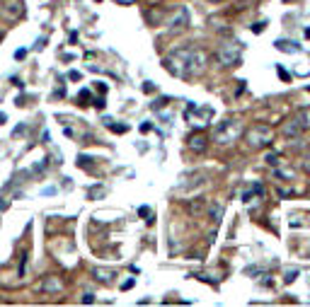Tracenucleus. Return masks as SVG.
<instances>
[{
    "label": "nucleus",
    "mask_w": 310,
    "mask_h": 307,
    "mask_svg": "<svg viewBox=\"0 0 310 307\" xmlns=\"http://www.w3.org/2000/svg\"><path fill=\"white\" fill-rule=\"evenodd\" d=\"M165 68L174 78H194L206 70V56L199 49H179L165 58Z\"/></svg>",
    "instance_id": "nucleus-1"
},
{
    "label": "nucleus",
    "mask_w": 310,
    "mask_h": 307,
    "mask_svg": "<svg viewBox=\"0 0 310 307\" xmlns=\"http://www.w3.org/2000/svg\"><path fill=\"white\" fill-rule=\"evenodd\" d=\"M240 136H242V121H238V119H226L213 128V140L218 145H228V143L238 140Z\"/></svg>",
    "instance_id": "nucleus-2"
},
{
    "label": "nucleus",
    "mask_w": 310,
    "mask_h": 307,
    "mask_svg": "<svg viewBox=\"0 0 310 307\" xmlns=\"http://www.w3.org/2000/svg\"><path fill=\"white\" fill-rule=\"evenodd\" d=\"M272 140H274V131L269 126H264V123H257L247 131V145L252 150H262V148L272 145Z\"/></svg>",
    "instance_id": "nucleus-3"
},
{
    "label": "nucleus",
    "mask_w": 310,
    "mask_h": 307,
    "mask_svg": "<svg viewBox=\"0 0 310 307\" xmlns=\"http://www.w3.org/2000/svg\"><path fill=\"white\" fill-rule=\"evenodd\" d=\"M184 119H187L192 126L204 128V126H208L211 119H213V107H197V104H189L187 112H184Z\"/></svg>",
    "instance_id": "nucleus-4"
},
{
    "label": "nucleus",
    "mask_w": 310,
    "mask_h": 307,
    "mask_svg": "<svg viewBox=\"0 0 310 307\" xmlns=\"http://www.w3.org/2000/svg\"><path fill=\"white\" fill-rule=\"evenodd\" d=\"M25 15L22 0H0V20L5 22H15Z\"/></svg>",
    "instance_id": "nucleus-5"
},
{
    "label": "nucleus",
    "mask_w": 310,
    "mask_h": 307,
    "mask_svg": "<svg viewBox=\"0 0 310 307\" xmlns=\"http://www.w3.org/2000/svg\"><path fill=\"white\" fill-rule=\"evenodd\" d=\"M218 58L223 65H238L240 58H242V46L238 41H230V44H223L221 51H218Z\"/></svg>",
    "instance_id": "nucleus-6"
},
{
    "label": "nucleus",
    "mask_w": 310,
    "mask_h": 307,
    "mask_svg": "<svg viewBox=\"0 0 310 307\" xmlns=\"http://www.w3.org/2000/svg\"><path fill=\"white\" fill-rule=\"evenodd\" d=\"M206 145H208V138H206L204 133H197V136H192V138H189V148H192L194 153H204V150H206Z\"/></svg>",
    "instance_id": "nucleus-7"
},
{
    "label": "nucleus",
    "mask_w": 310,
    "mask_h": 307,
    "mask_svg": "<svg viewBox=\"0 0 310 307\" xmlns=\"http://www.w3.org/2000/svg\"><path fill=\"white\" fill-rule=\"evenodd\" d=\"M301 131H303V126H301V121H298V119H293L291 123H286V126H283V136H291V138H296Z\"/></svg>",
    "instance_id": "nucleus-8"
},
{
    "label": "nucleus",
    "mask_w": 310,
    "mask_h": 307,
    "mask_svg": "<svg viewBox=\"0 0 310 307\" xmlns=\"http://www.w3.org/2000/svg\"><path fill=\"white\" fill-rule=\"evenodd\" d=\"M274 46H276L279 51H286V54H298V51H301L298 44H293V41H283V39H279Z\"/></svg>",
    "instance_id": "nucleus-9"
},
{
    "label": "nucleus",
    "mask_w": 310,
    "mask_h": 307,
    "mask_svg": "<svg viewBox=\"0 0 310 307\" xmlns=\"http://www.w3.org/2000/svg\"><path fill=\"white\" fill-rule=\"evenodd\" d=\"M274 174H276V179H288V182L296 179V172L291 167H279V165H276V167H274Z\"/></svg>",
    "instance_id": "nucleus-10"
},
{
    "label": "nucleus",
    "mask_w": 310,
    "mask_h": 307,
    "mask_svg": "<svg viewBox=\"0 0 310 307\" xmlns=\"http://www.w3.org/2000/svg\"><path fill=\"white\" fill-rule=\"evenodd\" d=\"M262 194H264L262 184H254V186L250 189V191H245V196H242V201H245V203L250 206V203H252V198H257V196H262Z\"/></svg>",
    "instance_id": "nucleus-11"
},
{
    "label": "nucleus",
    "mask_w": 310,
    "mask_h": 307,
    "mask_svg": "<svg viewBox=\"0 0 310 307\" xmlns=\"http://www.w3.org/2000/svg\"><path fill=\"white\" fill-rule=\"evenodd\" d=\"M63 285H61V280L56 278H46L44 280V290H49V293H56V290H61Z\"/></svg>",
    "instance_id": "nucleus-12"
},
{
    "label": "nucleus",
    "mask_w": 310,
    "mask_h": 307,
    "mask_svg": "<svg viewBox=\"0 0 310 307\" xmlns=\"http://www.w3.org/2000/svg\"><path fill=\"white\" fill-rule=\"evenodd\" d=\"M112 271H104V269H95V278L97 280H102V283H109L112 280Z\"/></svg>",
    "instance_id": "nucleus-13"
},
{
    "label": "nucleus",
    "mask_w": 310,
    "mask_h": 307,
    "mask_svg": "<svg viewBox=\"0 0 310 307\" xmlns=\"http://www.w3.org/2000/svg\"><path fill=\"white\" fill-rule=\"evenodd\" d=\"M298 121H301V126H303V128H310V107L298 114Z\"/></svg>",
    "instance_id": "nucleus-14"
},
{
    "label": "nucleus",
    "mask_w": 310,
    "mask_h": 307,
    "mask_svg": "<svg viewBox=\"0 0 310 307\" xmlns=\"http://www.w3.org/2000/svg\"><path fill=\"white\" fill-rule=\"evenodd\" d=\"M104 123H107L112 131H116V133H126V131H129V126H124V123H112V119H104Z\"/></svg>",
    "instance_id": "nucleus-15"
},
{
    "label": "nucleus",
    "mask_w": 310,
    "mask_h": 307,
    "mask_svg": "<svg viewBox=\"0 0 310 307\" xmlns=\"http://www.w3.org/2000/svg\"><path fill=\"white\" fill-rule=\"evenodd\" d=\"M264 160H267V165H269V167H276V165H279V160H281V157H279V155H276V153H269V155H267V157H264Z\"/></svg>",
    "instance_id": "nucleus-16"
},
{
    "label": "nucleus",
    "mask_w": 310,
    "mask_h": 307,
    "mask_svg": "<svg viewBox=\"0 0 310 307\" xmlns=\"http://www.w3.org/2000/svg\"><path fill=\"white\" fill-rule=\"evenodd\" d=\"M78 99H80V104H87V99H90V90H80Z\"/></svg>",
    "instance_id": "nucleus-17"
},
{
    "label": "nucleus",
    "mask_w": 310,
    "mask_h": 307,
    "mask_svg": "<svg viewBox=\"0 0 310 307\" xmlns=\"http://www.w3.org/2000/svg\"><path fill=\"white\" fill-rule=\"evenodd\" d=\"M138 213H141L143 218L148 220V215H150V208H148V206H141V208H138Z\"/></svg>",
    "instance_id": "nucleus-18"
},
{
    "label": "nucleus",
    "mask_w": 310,
    "mask_h": 307,
    "mask_svg": "<svg viewBox=\"0 0 310 307\" xmlns=\"http://www.w3.org/2000/svg\"><path fill=\"white\" fill-rule=\"evenodd\" d=\"M129 288H134V278H129V280L121 283V290H129Z\"/></svg>",
    "instance_id": "nucleus-19"
},
{
    "label": "nucleus",
    "mask_w": 310,
    "mask_h": 307,
    "mask_svg": "<svg viewBox=\"0 0 310 307\" xmlns=\"http://www.w3.org/2000/svg\"><path fill=\"white\" fill-rule=\"evenodd\" d=\"M211 215H216V220H218V215H221V206H218V203L211 208Z\"/></svg>",
    "instance_id": "nucleus-20"
},
{
    "label": "nucleus",
    "mask_w": 310,
    "mask_h": 307,
    "mask_svg": "<svg viewBox=\"0 0 310 307\" xmlns=\"http://www.w3.org/2000/svg\"><path fill=\"white\" fill-rule=\"evenodd\" d=\"M25 56H27V49H20V51L15 54V58H17V61H22Z\"/></svg>",
    "instance_id": "nucleus-21"
},
{
    "label": "nucleus",
    "mask_w": 310,
    "mask_h": 307,
    "mask_svg": "<svg viewBox=\"0 0 310 307\" xmlns=\"http://www.w3.org/2000/svg\"><path fill=\"white\" fill-rule=\"evenodd\" d=\"M68 78H70V80H80V73H78V70H70Z\"/></svg>",
    "instance_id": "nucleus-22"
},
{
    "label": "nucleus",
    "mask_w": 310,
    "mask_h": 307,
    "mask_svg": "<svg viewBox=\"0 0 310 307\" xmlns=\"http://www.w3.org/2000/svg\"><path fill=\"white\" fill-rule=\"evenodd\" d=\"M92 300H95V298H92V293H85V298H83V303H85V305H90Z\"/></svg>",
    "instance_id": "nucleus-23"
},
{
    "label": "nucleus",
    "mask_w": 310,
    "mask_h": 307,
    "mask_svg": "<svg viewBox=\"0 0 310 307\" xmlns=\"http://www.w3.org/2000/svg\"><path fill=\"white\" fill-rule=\"evenodd\" d=\"M296 276H298V271H288V274H286V280H288V283H291V280L296 278Z\"/></svg>",
    "instance_id": "nucleus-24"
},
{
    "label": "nucleus",
    "mask_w": 310,
    "mask_h": 307,
    "mask_svg": "<svg viewBox=\"0 0 310 307\" xmlns=\"http://www.w3.org/2000/svg\"><path fill=\"white\" fill-rule=\"evenodd\" d=\"M279 78H281V80H288V73H286V70H283L281 65H279Z\"/></svg>",
    "instance_id": "nucleus-25"
},
{
    "label": "nucleus",
    "mask_w": 310,
    "mask_h": 307,
    "mask_svg": "<svg viewBox=\"0 0 310 307\" xmlns=\"http://www.w3.org/2000/svg\"><path fill=\"white\" fill-rule=\"evenodd\" d=\"M95 107H97V109H104V99H95Z\"/></svg>",
    "instance_id": "nucleus-26"
},
{
    "label": "nucleus",
    "mask_w": 310,
    "mask_h": 307,
    "mask_svg": "<svg viewBox=\"0 0 310 307\" xmlns=\"http://www.w3.org/2000/svg\"><path fill=\"white\" fill-rule=\"evenodd\" d=\"M119 5H131V2H136V0H116Z\"/></svg>",
    "instance_id": "nucleus-27"
},
{
    "label": "nucleus",
    "mask_w": 310,
    "mask_h": 307,
    "mask_svg": "<svg viewBox=\"0 0 310 307\" xmlns=\"http://www.w3.org/2000/svg\"><path fill=\"white\" fill-rule=\"evenodd\" d=\"M5 121H7V119H5V114L0 112V123H5Z\"/></svg>",
    "instance_id": "nucleus-28"
},
{
    "label": "nucleus",
    "mask_w": 310,
    "mask_h": 307,
    "mask_svg": "<svg viewBox=\"0 0 310 307\" xmlns=\"http://www.w3.org/2000/svg\"><path fill=\"white\" fill-rule=\"evenodd\" d=\"M208 2H223V0H208Z\"/></svg>",
    "instance_id": "nucleus-29"
},
{
    "label": "nucleus",
    "mask_w": 310,
    "mask_h": 307,
    "mask_svg": "<svg viewBox=\"0 0 310 307\" xmlns=\"http://www.w3.org/2000/svg\"><path fill=\"white\" fill-rule=\"evenodd\" d=\"M308 167H310V160H308Z\"/></svg>",
    "instance_id": "nucleus-30"
},
{
    "label": "nucleus",
    "mask_w": 310,
    "mask_h": 307,
    "mask_svg": "<svg viewBox=\"0 0 310 307\" xmlns=\"http://www.w3.org/2000/svg\"><path fill=\"white\" fill-rule=\"evenodd\" d=\"M97 2H100V0H97Z\"/></svg>",
    "instance_id": "nucleus-31"
},
{
    "label": "nucleus",
    "mask_w": 310,
    "mask_h": 307,
    "mask_svg": "<svg viewBox=\"0 0 310 307\" xmlns=\"http://www.w3.org/2000/svg\"><path fill=\"white\" fill-rule=\"evenodd\" d=\"M0 39H2V36H0Z\"/></svg>",
    "instance_id": "nucleus-32"
}]
</instances>
